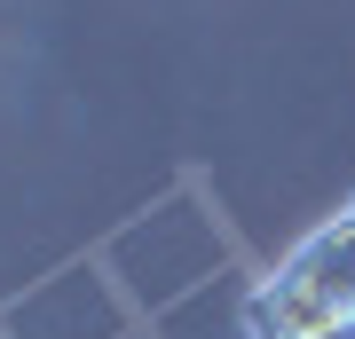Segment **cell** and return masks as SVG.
I'll list each match as a JSON object with an SVG mask.
<instances>
[{
  "instance_id": "1",
  "label": "cell",
  "mask_w": 355,
  "mask_h": 339,
  "mask_svg": "<svg viewBox=\"0 0 355 339\" xmlns=\"http://www.w3.org/2000/svg\"><path fill=\"white\" fill-rule=\"evenodd\" d=\"M245 339H347L355 331V189L237 300Z\"/></svg>"
}]
</instances>
